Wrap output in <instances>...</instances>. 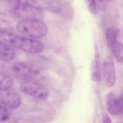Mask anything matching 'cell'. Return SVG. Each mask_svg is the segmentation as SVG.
Listing matches in <instances>:
<instances>
[{"mask_svg":"<svg viewBox=\"0 0 123 123\" xmlns=\"http://www.w3.org/2000/svg\"><path fill=\"white\" fill-rule=\"evenodd\" d=\"M13 13L21 20H42L43 18V13L41 10L31 5L14 6Z\"/></svg>","mask_w":123,"mask_h":123,"instance_id":"cell-5","label":"cell"},{"mask_svg":"<svg viewBox=\"0 0 123 123\" xmlns=\"http://www.w3.org/2000/svg\"><path fill=\"white\" fill-rule=\"evenodd\" d=\"M105 102L107 111L110 114H118V98L113 93H109L106 97Z\"/></svg>","mask_w":123,"mask_h":123,"instance_id":"cell-10","label":"cell"},{"mask_svg":"<svg viewBox=\"0 0 123 123\" xmlns=\"http://www.w3.org/2000/svg\"><path fill=\"white\" fill-rule=\"evenodd\" d=\"M0 42L31 54H38L43 51L44 45L36 39L21 36L11 32L1 31Z\"/></svg>","mask_w":123,"mask_h":123,"instance_id":"cell-1","label":"cell"},{"mask_svg":"<svg viewBox=\"0 0 123 123\" xmlns=\"http://www.w3.org/2000/svg\"><path fill=\"white\" fill-rule=\"evenodd\" d=\"M95 59L92 64L91 71V80L98 82L100 80L101 76V69L100 62V56L97 46H95Z\"/></svg>","mask_w":123,"mask_h":123,"instance_id":"cell-8","label":"cell"},{"mask_svg":"<svg viewBox=\"0 0 123 123\" xmlns=\"http://www.w3.org/2000/svg\"><path fill=\"white\" fill-rule=\"evenodd\" d=\"M111 0H95L96 6L100 10H104L105 8L106 2Z\"/></svg>","mask_w":123,"mask_h":123,"instance_id":"cell-18","label":"cell"},{"mask_svg":"<svg viewBox=\"0 0 123 123\" xmlns=\"http://www.w3.org/2000/svg\"><path fill=\"white\" fill-rule=\"evenodd\" d=\"M11 70L13 75L23 82L31 80L38 73V71L31 65L23 62L13 63Z\"/></svg>","mask_w":123,"mask_h":123,"instance_id":"cell-3","label":"cell"},{"mask_svg":"<svg viewBox=\"0 0 123 123\" xmlns=\"http://www.w3.org/2000/svg\"><path fill=\"white\" fill-rule=\"evenodd\" d=\"M5 103L0 101V122H5L7 121L10 117L11 109Z\"/></svg>","mask_w":123,"mask_h":123,"instance_id":"cell-14","label":"cell"},{"mask_svg":"<svg viewBox=\"0 0 123 123\" xmlns=\"http://www.w3.org/2000/svg\"><path fill=\"white\" fill-rule=\"evenodd\" d=\"M120 31L117 28H110L107 30L106 33V39L109 48L117 42V37Z\"/></svg>","mask_w":123,"mask_h":123,"instance_id":"cell-11","label":"cell"},{"mask_svg":"<svg viewBox=\"0 0 123 123\" xmlns=\"http://www.w3.org/2000/svg\"><path fill=\"white\" fill-rule=\"evenodd\" d=\"M0 91L10 90L13 84V79L10 75L0 73Z\"/></svg>","mask_w":123,"mask_h":123,"instance_id":"cell-12","label":"cell"},{"mask_svg":"<svg viewBox=\"0 0 123 123\" xmlns=\"http://www.w3.org/2000/svg\"><path fill=\"white\" fill-rule=\"evenodd\" d=\"M0 101H2L11 108H18L21 103V98L16 92L8 90L0 91Z\"/></svg>","mask_w":123,"mask_h":123,"instance_id":"cell-7","label":"cell"},{"mask_svg":"<svg viewBox=\"0 0 123 123\" xmlns=\"http://www.w3.org/2000/svg\"><path fill=\"white\" fill-rule=\"evenodd\" d=\"M102 122L104 123H111V119L110 118V117L107 114L105 113L103 115Z\"/></svg>","mask_w":123,"mask_h":123,"instance_id":"cell-19","label":"cell"},{"mask_svg":"<svg viewBox=\"0 0 123 123\" xmlns=\"http://www.w3.org/2000/svg\"><path fill=\"white\" fill-rule=\"evenodd\" d=\"M13 47L0 42V58L2 61L8 62L13 60L15 57L16 53Z\"/></svg>","mask_w":123,"mask_h":123,"instance_id":"cell-9","label":"cell"},{"mask_svg":"<svg viewBox=\"0 0 123 123\" xmlns=\"http://www.w3.org/2000/svg\"><path fill=\"white\" fill-rule=\"evenodd\" d=\"M103 76L105 83L108 87L113 86L116 80L114 64L111 57H106L103 63Z\"/></svg>","mask_w":123,"mask_h":123,"instance_id":"cell-6","label":"cell"},{"mask_svg":"<svg viewBox=\"0 0 123 123\" xmlns=\"http://www.w3.org/2000/svg\"><path fill=\"white\" fill-rule=\"evenodd\" d=\"M117 60L120 62H123V45L117 42L110 48Z\"/></svg>","mask_w":123,"mask_h":123,"instance_id":"cell-13","label":"cell"},{"mask_svg":"<svg viewBox=\"0 0 123 123\" xmlns=\"http://www.w3.org/2000/svg\"><path fill=\"white\" fill-rule=\"evenodd\" d=\"M118 114L123 115V93L118 98Z\"/></svg>","mask_w":123,"mask_h":123,"instance_id":"cell-17","label":"cell"},{"mask_svg":"<svg viewBox=\"0 0 123 123\" xmlns=\"http://www.w3.org/2000/svg\"><path fill=\"white\" fill-rule=\"evenodd\" d=\"M16 28L23 35L36 39L43 38L48 33L46 24L39 20H20L17 23Z\"/></svg>","mask_w":123,"mask_h":123,"instance_id":"cell-2","label":"cell"},{"mask_svg":"<svg viewBox=\"0 0 123 123\" xmlns=\"http://www.w3.org/2000/svg\"><path fill=\"white\" fill-rule=\"evenodd\" d=\"M20 89L24 93L40 100H45L49 96V92L45 87L32 80L22 82Z\"/></svg>","mask_w":123,"mask_h":123,"instance_id":"cell-4","label":"cell"},{"mask_svg":"<svg viewBox=\"0 0 123 123\" xmlns=\"http://www.w3.org/2000/svg\"><path fill=\"white\" fill-rule=\"evenodd\" d=\"M6 2L14 6L24 5H31L36 0H5Z\"/></svg>","mask_w":123,"mask_h":123,"instance_id":"cell-15","label":"cell"},{"mask_svg":"<svg viewBox=\"0 0 123 123\" xmlns=\"http://www.w3.org/2000/svg\"><path fill=\"white\" fill-rule=\"evenodd\" d=\"M86 6L89 12L95 15L96 13V5L95 0H85Z\"/></svg>","mask_w":123,"mask_h":123,"instance_id":"cell-16","label":"cell"}]
</instances>
